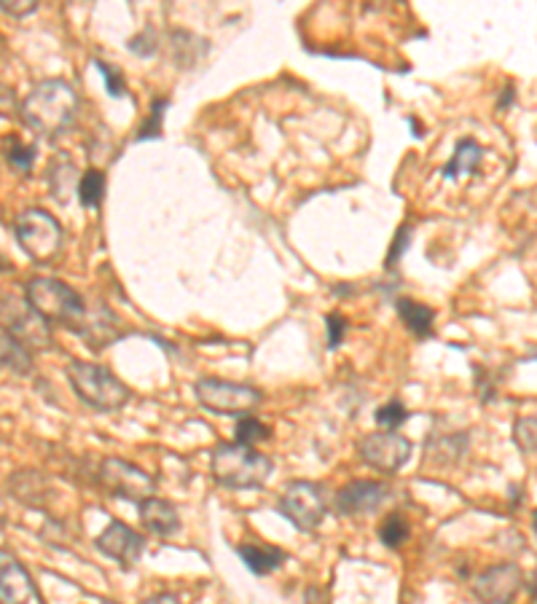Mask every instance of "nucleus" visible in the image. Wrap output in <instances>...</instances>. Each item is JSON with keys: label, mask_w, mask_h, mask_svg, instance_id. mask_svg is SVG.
Listing matches in <instances>:
<instances>
[{"label": "nucleus", "mask_w": 537, "mask_h": 604, "mask_svg": "<svg viewBox=\"0 0 537 604\" xmlns=\"http://www.w3.org/2000/svg\"><path fill=\"white\" fill-rule=\"evenodd\" d=\"M76 113H79V95L62 78H47L38 83L32 92L22 100L19 116L30 129L38 135L54 138L73 125Z\"/></svg>", "instance_id": "nucleus-1"}, {"label": "nucleus", "mask_w": 537, "mask_h": 604, "mask_svg": "<svg viewBox=\"0 0 537 604\" xmlns=\"http://www.w3.org/2000/svg\"><path fill=\"white\" fill-rule=\"evenodd\" d=\"M275 463L245 444H221L212 452V476L226 489H261Z\"/></svg>", "instance_id": "nucleus-2"}, {"label": "nucleus", "mask_w": 537, "mask_h": 604, "mask_svg": "<svg viewBox=\"0 0 537 604\" xmlns=\"http://www.w3.org/2000/svg\"><path fill=\"white\" fill-rule=\"evenodd\" d=\"M24 294H28L30 307L47 323H57V326L76 330V334L83 328L89 307L70 285L62 283V279L32 277Z\"/></svg>", "instance_id": "nucleus-3"}, {"label": "nucleus", "mask_w": 537, "mask_h": 604, "mask_svg": "<svg viewBox=\"0 0 537 604\" xmlns=\"http://www.w3.org/2000/svg\"><path fill=\"white\" fill-rule=\"evenodd\" d=\"M68 379L70 385H73L76 395H79L87 406H92L102 414L119 412V408H125L129 403V387L119 376L108 372L106 366L73 360L68 366Z\"/></svg>", "instance_id": "nucleus-4"}, {"label": "nucleus", "mask_w": 537, "mask_h": 604, "mask_svg": "<svg viewBox=\"0 0 537 604\" xmlns=\"http://www.w3.org/2000/svg\"><path fill=\"white\" fill-rule=\"evenodd\" d=\"M17 242L36 264H51L60 256L64 234L62 226L41 207H30L14 220Z\"/></svg>", "instance_id": "nucleus-5"}, {"label": "nucleus", "mask_w": 537, "mask_h": 604, "mask_svg": "<svg viewBox=\"0 0 537 604\" xmlns=\"http://www.w3.org/2000/svg\"><path fill=\"white\" fill-rule=\"evenodd\" d=\"M197 400L202 403L207 412L223 414V417H250L261 406V393L250 385H237V382L207 379L197 382Z\"/></svg>", "instance_id": "nucleus-6"}, {"label": "nucleus", "mask_w": 537, "mask_h": 604, "mask_svg": "<svg viewBox=\"0 0 537 604\" xmlns=\"http://www.w3.org/2000/svg\"><path fill=\"white\" fill-rule=\"evenodd\" d=\"M280 513L296 529L312 532L328 513V495L315 481H290L280 497Z\"/></svg>", "instance_id": "nucleus-7"}, {"label": "nucleus", "mask_w": 537, "mask_h": 604, "mask_svg": "<svg viewBox=\"0 0 537 604\" xmlns=\"http://www.w3.org/2000/svg\"><path fill=\"white\" fill-rule=\"evenodd\" d=\"M0 328L6 330V336L22 344L24 349H49L51 341H54L49 323L30 307L28 298L24 301L6 298L0 304Z\"/></svg>", "instance_id": "nucleus-8"}, {"label": "nucleus", "mask_w": 537, "mask_h": 604, "mask_svg": "<svg viewBox=\"0 0 537 604\" xmlns=\"http://www.w3.org/2000/svg\"><path fill=\"white\" fill-rule=\"evenodd\" d=\"M100 484L108 495L132 499V503H142V499L153 497V478L138 465L127 463L119 457H106L100 465Z\"/></svg>", "instance_id": "nucleus-9"}, {"label": "nucleus", "mask_w": 537, "mask_h": 604, "mask_svg": "<svg viewBox=\"0 0 537 604\" xmlns=\"http://www.w3.org/2000/svg\"><path fill=\"white\" fill-rule=\"evenodd\" d=\"M360 459L379 473H398L411 459L414 446L406 435L396 430H381L366 435L358 444Z\"/></svg>", "instance_id": "nucleus-10"}, {"label": "nucleus", "mask_w": 537, "mask_h": 604, "mask_svg": "<svg viewBox=\"0 0 537 604\" xmlns=\"http://www.w3.org/2000/svg\"><path fill=\"white\" fill-rule=\"evenodd\" d=\"M524 575L514 562L495 564L476 577L474 594L484 604H510L521 591Z\"/></svg>", "instance_id": "nucleus-11"}, {"label": "nucleus", "mask_w": 537, "mask_h": 604, "mask_svg": "<svg viewBox=\"0 0 537 604\" xmlns=\"http://www.w3.org/2000/svg\"><path fill=\"white\" fill-rule=\"evenodd\" d=\"M387 497H390V486L381 481H352L345 489H339L334 505L341 516H366V513L379 511Z\"/></svg>", "instance_id": "nucleus-12"}, {"label": "nucleus", "mask_w": 537, "mask_h": 604, "mask_svg": "<svg viewBox=\"0 0 537 604\" xmlns=\"http://www.w3.org/2000/svg\"><path fill=\"white\" fill-rule=\"evenodd\" d=\"M97 551L113 558V562H119L121 567H135V564L140 562L142 551H146V543H142L138 532L129 529L127 524L111 522L106 532L97 537Z\"/></svg>", "instance_id": "nucleus-13"}, {"label": "nucleus", "mask_w": 537, "mask_h": 604, "mask_svg": "<svg viewBox=\"0 0 537 604\" xmlns=\"http://www.w3.org/2000/svg\"><path fill=\"white\" fill-rule=\"evenodd\" d=\"M36 596L28 570L9 551H0V604H30Z\"/></svg>", "instance_id": "nucleus-14"}, {"label": "nucleus", "mask_w": 537, "mask_h": 604, "mask_svg": "<svg viewBox=\"0 0 537 604\" xmlns=\"http://www.w3.org/2000/svg\"><path fill=\"white\" fill-rule=\"evenodd\" d=\"M140 522H142V527L151 532V535H159V537L172 535V532H178L180 527V516H178V511H175V505L161 497L142 499Z\"/></svg>", "instance_id": "nucleus-15"}, {"label": "nucleus", "mask_w": 537, "mask_h": 604, "mask_svg": "<svg viewBox=\"0 0 537 604\" xmlns=\"http://www.w3.org/2000/svg\"><path fill=\"white\" fill-rule=\"evenodd\" d=\"M237 554L245 562V567H248L253 575H269L285 564V551L275 548V545L248 543V545H239Z\"/></svg>", "instance_id": "nucleus-16"}, {"label": "nucleus", "mask_w": 537, "mask_h": 604, "mask_svg": "<svg viewBox=\"0 0 537 604\" xmlns=\"http://www.w3.org/2000/svg\"><path fill=\"white\" fill-rule=\"evenodd\" d=\"M396 311H398L400 323H404V326L409 328L414 336H419V339H427V336L432 334L436 311H432L430 307H425V304H419V301H411V298H398Z\"/></svg>", "instance_id": "nucleus-17"}, {"label": "nucleus", "mask_w": 537, "mask_h": 604, "mask_svg": "<svg viewBox=\"0 0 537 604\" xmlns=\"http://www.w3.org/2000/svg\"><path fill=\"white\" fill-rule=\"evenodd\" d=\"M481 159H484V151H481V146H478L476 140H470V138H465V140H459L457 142V148H455V156H451L449 159V165L444 167V178H459V175H470V172H476L478 170V165H481Z\"/></svg>", "instance_id": "nucleus-18"}, {"label": "nucleus", "mask_w": 537, "mask_h": 604, "mask_svg": "<svg viewBox=\"0 0 537 604\" xmlns=\"http://www.w3.org/2000/svg\"><path fill=\"white\" fill-rule=\"evenodd\" d=\"M0 366L9 368V372H14L19 376H24L32 366L30 349H24L22 344L3 334L0 336Z\"/></svg>", "instance_id": "nucleus-19"}, {"label": "nucleus", "mask_w": 537, "mask_h": 604, "mask_svg": "<svg viewBox=\"0 0 537 604\" xmlns=\"http://www.w3.org/2000/svg\"><path fill=\"white\" fill-rule=\"evenodd\" d=\"M79 201L83 207H100L106 197V175L100 170H87L79 178Z\"/></svg>", "instance_id": "nucleus-20"}, {"label": "nucleus", "mask_w": 537, "mask_h": 604, "mask_svg": "<svg viewBox=\"0 0 537 604\" xmlns=\"http://www.w3.org/2000/svg\"><path fill=\"white\" fill-rule=\"evenodd\" d=\"M409 535L411 527L409 522H406V516H400V513H390V516L379 524V541L385 543L387 548H400V545L409 541Z\"/></svg>", "instance_id": "nucleus-21"}, {"label": "nucleus", "mask_w": 537, "mask_h": 604, "mask_svg": "<svg viewBox=\"0 0 537 604\" xmlns=\"http://www.w3.org/2000/svg\"><path fill=\"white\" fill-rule=\"evenodd\" d=\"M51 191L57 194L60 201H68L70 194L79 191V180H76V170L70 161L51 165Z\"/></svg>", "instance_id": "nucleus-22"}, {"label": "nucleus", "mask_w": 537, "mask_h": 604, "mask_svg": "<svg viewBox=\"0 0 537 604\" xmlns=\"http://www.w3.org/2000/svg\"><path fill=\"white\" fill-rule=\"evenodd\" d=\"M267 438H269V427L263 425L261 419H256L253 414L237 422V444L253 446V444H261V440H267Z\"/></svg>", "instance_id": "nucleus-23"}, {"label": "nucleus", "mask_w": 537, "mask_h": 604, "mask_svg": "<svg viewBox=\"0 0 537 604\" xmlns=\"http://www.w3.org/2000/svg\"><path fill=\"white\" fill-rule=\"evenodd\" d=\"M170 106V100L167 97H157L151 106V116H148V121H142L138 129V140H153L161 135V121H165V110Z\"/></svg>", "instance_id": "nucleus-24"}, {"label": "nucleus", "mask_w": 537, "mask_h": 604, "mask_svg": "<svg viewBox=\"0 0 537 604\" xmlns=\"http://www.w3.org/2000/svg\"><path fill=\"white\" fill-rule=\"evenodd\" d=\"M374 419H377V425L385 427V430H398V427L409 419V412H406L404 403L390 400V403H385L381 408H377Z\"/></svg>", "instance_id": "nucleus-25"}, {"label": "nucleus", "mask_w": 537, "mask_h": 604, "mask_svg": "<svg viewBox=\"0 0 537 604\" xmlns=\"http://www.w3.org/2000/svg\"><path fill=\"white\" fill-rule=\"evenodd\" d=\"M6 161L19 172H28L32 161H36V146H24V142L11 140L9 146H6Z\"/></svg>", "instance_id": "nucleus-26"}, {"label": "nucleus", "mask_w": 537, "mask_h": 604, "mask_svg": "<svg viewBox=\"0 0 537 604\" xmlns=\"http://www.w3.org/2000/svg\"><path fill=\"white\" fill-rule=\"evenodd\" d=\"M95 68H97V73L106 78L108 95H111V97H127V81H125V76H121L119 70L113 68V65H108V62H102V60H95Z\"/></svg>", "instance_id": "nucleus-27"}, {"label": "nucleus", "mask_w": 537, "mask_h": 604, "mask_svg": "<svg viewBox=\"0 0 537 604\" xmlns=\"http://www.w3.org/2000/svg\"><path fill=\"white\" fill-rule=\"evenodd\" d=\"M514 438H516V444L521 446V452H537V417L516 422Z\"/></svg>", "instance_id": "nucleus-28"}, {"label": "nucleus", "mask_w": 537, "mask_h": 604, "mask_svg": "<svg viewBox=\"0 0 537 604\" xmlns=\"http://www.w3.org/2000/svg\"><path fill=\"white\" fill-rule=\"evenodd\" d=\"M411 226H400V231L396 234V239H392V248L387 253V269H396V264L400 261V256H404V250L409 248L411 242Z\"/></svg>", "instance_id": "nucleus-29"}, {"label": "nucleus", "mask_w": 537, "mask_h": 604, "mask_svg": "<svg viewBox=\"0 0 537 604\" xmlns=\"http://www.w3.org/2000/svg\"><path fill=\"white\" fill-rule=\"evenodd\" d=\"M157 47H159L157 32H153L151 28H146V32H142V36L132 38V41H129V49H132L135 55H142V57H151L153 51H157Z\"/></svg>", "instance_id": "nucleus-30"}, {"label": "nucleus", "mask_w": 537, "mask_h": 604, "mask_svg": "<svg viewBox=\"0 0 537 604\" xmlns=\"http://www.w3.org/2000/svg\"><path fill=\"white\" fill-rule=\"evenodd\" d=\"M328 347L336 349L341 341H345L347 334V320L341 315H328Z\"/></svg>", "instance_id": "nucleus-31"}, {"label": "nucleus", "mask_w": 537, "mask_h": 604, "mask_svg": "<svg viewBox=\"0 0 537 604\" xmlns=\"http://www.w3.org/2000/svg\"><path fill=\"white\" fill-rule=\"evenodd\" d=\"M19 108H22V106L17 102L14 89H9V87H3V83H0V119H11V116H17Z\"/></svg>", "instance_id": "nucleus-32"}, {"label": "nucleus", "mask_w": 537, "mask_h": 604, "mask_svg": "<svg viewBox=\"0 0 537 604\" xmlns=\"http://www.w3.org/2000/svg\"><path fill=\"white\" fill-rule=\"evenodd\" d=\"M36 9L38 3H32V0H0V11H6V14L11 17H28Z\"/></svg>", "instance_id": "nucleus-33"}, {"label": "nucleus", "mask_w": 537, "mask_h": 604, "mask_svg": "<svg viewBox=\"0 0 537 604\" xmlns=\"http://www.w3.org/2000/svg\"><path fill=\"white\" fill-rule=\"evenodd\" d=\"M140 604H180V600L175 594H157V596H148V600Z\"/></svg>", "instance_id": "nucleus-34"}, {"label": "nucleus", "mask_w": 537, "mask_h": 604, "mask_svg": "<svg viewBox=\"0 0 537 604\" xmlns=\"http://www.w3.org/2000/svg\"><path fill=\"white\" fill-rule=\"evenodd\" d=\"M100 604H113V602H100Z\"/></svg>", "instance_id": "nucleus-35"}]
</instances>
